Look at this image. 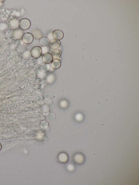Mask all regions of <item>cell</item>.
I'll return each mask as SVG.
<instances>
[{
  "label": "cell",
  "mask_w": 139,
  "mask_h": 185,
  "mask_svg": "<svg viewBox=\"0 0 139 185\" xmlns=\"http://www.w3.org/2000/svg\"><path fill=\"white\" fill-rule=\"evenodd\" d=\"M19 26L22 30H26L28 29L31 26V22L29 20L24 18L21 19L19 22Z\"/></svg>",
  "instance_id": "cell-1"
},
{
  "label": "cell",
  "mask_w": 139,
  "mask_h": 185,
  "mask_svg": "<svg viewBox=\"0 0 139 185\" xmlns=\"http://www.w3.org/2000/svg\"><path fill=\"white\" fill-rule=\"evenodd\" d=\"M30 53L33 57L38 58L42 54L41 48L39 46L34 47L31 49Z\"/></svg>",
  "instance_id": "cell-2"
},
{
  "label": "cell",
  "mask_w": 139,
  "mask_h": 185,
  "mask_svg": "<svg viewBox=\"0 0 139 185\" xmlns=\"http://www.w3.org/2000/svg\"><path fill=\"white\" fill-rule=\"evenodd\" d=\"M33 37L31 33H26L23 34L22 36V39L24 42L26 44H30L33 41Z\"/></svg>",
  "instance_id": "cell-3"
},
{
  "label": "cell",
  "mask_w": 139,
  "mask_h": 185,
  "mask_svg": "<svg viewBox=\"0 0 139 185\" xmlns=\"http://www.w3.org/2000/svg\"><path fill=\"white\" fill-rule=\"evenodd\" d=\"M53 38L55 39L60 40L63 38L64 34L62 31L59 30H57L53 32Z\"/></svg>",
  "instance_id": "cell-4"
},
{
  "label": "cell",
  "mask_w": 139,
  "mask_h": 185,
  "mask_svg": "<svg viewBox=\"0 0 139 185\" xmlns=\"http://www.w3.org/2000/svg\"><path fill=\"white\" fill-rule=\"evenodd\" d=\"M42 59L44 63L49 64L52 62L53 58L52 55L50 53H47L43 55Z\"/></svg>",
  "instance_id": "cell-5"
},
{
  "label": "cell",
  "mask_w": 139,
  "mask_h": 185,
  "mask_svg": "<svg viewBox=\"0 0 139 185\" xmlns=\"http://www.w3.org/2000/svg\"><path fill=\"white\" fill-rule=\"evenodd\" d=\"M61 45L60 41L59 40L53 39L50 42L49 46L53 49H56L59 47Z\"/></svg>",
  "instance_id": "cell-6"
},
{
  "label": "cell",
  "mask_w": 139,
  "mask_h": 185,
  "mask_svg": "<svg viewBox=\"0 0 139 185\" xmlns=\"http://www.w3.org/2000/svg\"><path fill=\"white\" fill-rule=\"evenodd\" d=\"M32 35L35 38L40 39L43 37V35L42 32L39 29H36L33 30Z\"/></svg>",
  "instance_id": "cell-7"
},
{
  "label": "cell",
  "mask_w": 139,
  "mask_h": 185,
  "mask_svg": "<svg viewBox=\"0 0 139 185\" xmlns=\"http://www.w3.org/2000/svg\"><path fill=\"white\" fill-rule=\"evenodd\" d=\"M52 68L55 69H59L61 65V63L59 59H55L53 60L51 63Z\"/></svg>",
  "instance_id": "cell-8"
},
{
  "label": "cell",
  "mask_w": 139,
  "mask_h": 185,
  "mask_svg": "<svg viewBox=\"0 0 139 185\" xmlns=\"http://www.w3.org/2000/svg\"><path fill=\"white\" fill-rule=\"evenodd\" d=\"M62 54V52L59 49H55L52 53V55L54 59H56L60 57Z\"/></svg>",
  "instance_id": "cell-9"
},
{
  "label": "cell",
  "mask_w": 139,
  "mask_h": 185,
  "mask_svg": "<svg viewBox=\"0 0 139 185\" xmlns=\"http://www.w3.org/2000/svg\"><path fill=\"white\" fill-rule=\"evenodd\" d=\"M39 42L40 45L42 46H48L49 44V39L46 37H43L39 40Z\"/></svg>",
  "instance_id": "cell-10"
},
{
  "label": "cell",
  "mask_w": 139,
  "mask_h": 185,
  "mask_svg": "<svg viewBox=\"0 0 139 185\" xmlns=\"http://www.w3.org/2000/svg\"><path fill=\"white\" fill-rule=\"evenodd\" d=\"M68 156L67 154L64 153H61L59 156V159L61 162L65 163L68 160Z\"/></svg>",
  "instance_id": "cell-11"
},
{
  "label": "cell",
  "mask_w": 139,
  "mask_h": 185,
  "mask_svg": "<svg viewBox=\"0 0 139 185\" xmlns=\"http://www.w3.org/2000/svg\"><path fill=\"white\" fill-rule=\"evenodd\" d=\"M41 71L43 72L46 73L49 71L50 67L49 64H43L40 67Z\"/></svg>",
  "instance_id": "cell-12"
},
{
  "label": "cell",
  "mask_w": 139,
  "mask_h": 185,
  "mask_svg": "<svg viewBox=\"0 0 139 185\" xmlns=\"http://www.w3.org/2000/svg\"><path fill=\"white\" fill-rule=\"evenodd\" d=\"M84 159V158L83 156L80 154H77L74 157V160L76 163H82Z\"/></svg>",
  "instance_id": "cell-13"
},
{
  "label": "cell",
  "mask_w": 139,
  "mask_h": 185,
  "mask_svg": "<svg viewBox=\"0 0 139 185\" xmlns=\"http://www.w3.org/2000/svg\"><path fill=\"white\" fill-rule=\"evenodd\" d=\"M53 94L52 92H47L45 94V98L47 100H50L53 98Z\"/></svg>",
  "instance_id": "cell-14"
},
{
  "label": "cell",
  "mask_w": 139,
  "mask_h": 185,
  "mask_svg": "<svg viewBox=\"0 0 139 185\" xmlns=\"http://www.w3.org/2000/svg\"><path fill=\"white\" fill-rule=\"evenodd\" d=\"M41 48L42 54L43 55L46 53H49L50 52V49L48 46H42Z\"/></svg>",
  "instance_id": "cell-15"
},
{
  "label": "cell",
  "mask_w": 139,
  "mask_h": 185,
  "mask_svg": "<svg viewBox=\"0 0 139 185\" xmlns=\"http://www.w3.org/2000/svg\"><path fill=\"white\" fill-rule=\"evenodd\" d=\"M56 115L53 112H50L49 113L47 116V119L48 120H52L55 118Z\"/></svg>",
  "instance_id": "cell-16"
},
{
  "label": "cell",
  "mask_w": 139,
  "mask_h": 185,
  "mask_svg": "<svg viewBox=\"0 0 139 185\" xmlns=\"http://www.w3.org/2000/svg\"><path fill=\"white\" fill-rule=\"evenodd\" d=\"M46 107L47 109L50 110H53L55 107V105L52 103H47L46 105Z\"/></svg>",
  "instance_id": "cell-17"
},
{
  "label": "cell",
  "mask_w": 139,
  "mask_h": 185,
  "mask_svg": "<svg viewBox=\"0 0 139 185\" xmlns=\"http://www.w3.org/2000/svg\"><path fill=\"white\" fill-rule=\"evenodd\" d=\"M48 122L46 121H43L40 124V126L42 129H45L47 128L49 126Z\"/></svg>",
  "instance_id": "cell-18"
},
{
  "label": "cell",
  "mask_w": 139,
  "mask_h": 185,
  "mask_svg": "<svg viewBox=\"0 0 139 185\" xmlns=\"http://www.w3.org/2000/svg\"><path fill=\"white\" fill-rule=\"evenodd\" d=\"M55 79V77L53 75L51 74L47 77V80L49 83H52Z\"/></svg>",
  "instance_id": "cell-19"
},
{
  "label": "cell",
  "mask_w": 139,
  "mask_h": 185,
  "mask_svg": "<svg viewBox=\"0 0 139 185\" xmlns=\"http://www.w3.org/2000/svg\"><path fill=\"white\" fill-rule=\"evenodd\" d=\"M41 72V69H40V67H36L34 70V72L36 75H39Z\"/></svg>",
  "instance_id": "cell-20"
},
{
  "label": "cell",
  "mask_w": 139,
  "mask_h": 185,
  "mask_svg": "<svg viewBox=\"0 0 139 185\" xmlns=\"http://www.w3.org/2000/svg\"><path fill=\"white\" fill-rule=\"evenodd\" d=\"M74 168V167L72 165L70 164L68 166V169L70 171L73 170Z\"/></svg>",
  "instance_id": "cell-21"
},
{
  "label": "cell",
  "mask_w": 139,
  "mask_h": 185,
  "mask_svg": "<svg viewBox=\"0 0 139 185\" xmlns=\"http://www.w3.org/2000/svg\"><path fill=\"white\" fill-rule=\"evenodd\" d=\"M61 104L62 106L64 107L67 106V103L66 101H63L61 103Z\"/></svg>",
  "instance_id": "cell-22"
},
{
  "label": "cell",
  "mask_w": 139,
  "mask_h": 185,
  "mask_svg": "<svg viewBox=\"0 0 139 185\" xmlns=\"http://www.w3.org/2000/svg\"><path fill=\"white\" fill-rule=\"evenodd\" d=\"M2 149V146L1 143H0V151H1Z\"/></svg>",
  "instance_id": "cell-23"
}]
</instances>
